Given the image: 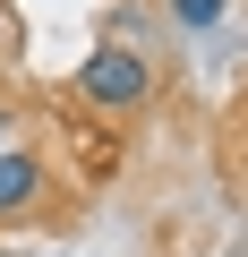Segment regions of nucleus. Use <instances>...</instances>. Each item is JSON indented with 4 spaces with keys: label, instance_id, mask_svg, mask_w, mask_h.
<instances>
[{
    "label": "nucleus",
    "instance_id": "obj_1",
    "mask_svg": "<svg viewBox=\"0 0 248 257\" xmlns=\"http://www.w3.org/2000/svg\"><path fill=\"white\" fill-rule=\"evenodd\" d=\"M77 94H86V103H103V111H137V103L154 94V69H146L129 43H103V52H86Z\"/></svg>",
    "mask_w": 248,
    "mask_h": 257
},
{
    "label": "nucleus",
    "instance_id": "obj_2",
    "mask_svg": "<svg viewBox=\"0 0 248 257\" xmlns=\"http://www.w3.org/2000/svg\"><path fill=\"white\" fill-rule=\"evenodd\" d=\"M43 206V163L26 146H0V214H35Z\"/></svg>",
    "mask_w": 248,
    "mask_h": 257
},
{
    "label": "nucleus",
    "instance_id": "obj_3",
    "mask_svg": "<svg viewBox=\"0 0 248 257\" xmlns=\"http://www.w3.org/2000/svg\"><path fill=\"white\" fill-rule=\"evenodd\" d=\"M163 9H171V18L188 26V35H214V26H222V9H231V0H163Z\"/></svg>",
    "mask_w": 248,
    "mask_h": 257
},
{
    "label": "nucleus",
    "instance_id": "obj_4",
    "mask_svg": "<svg viewBox=\"0 0 248 257\" xmlns=\"http://www.w3.org/2000/svg\"><path fill=\"white\" fill-rule=\"evenodd\" d=\"M0 146H9V111H0Z\"/></svg>",
    "mask_w": 248,
    "mask_h": 257
}]
</instances>
